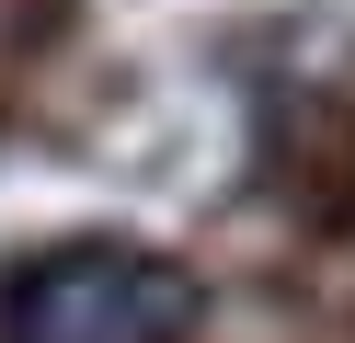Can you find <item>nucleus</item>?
Returning a JSON list of instances; mask_svg holds the SVG:
<instances>
[{"instance_id":"1","label":"nucleus","mask_w":355,"mask_h":343,"mask_svg":"<svg viewBox=\"0 0 355 343\" xmlns=\"http://www.w3.org/2000/svg\"><path fill=\"white\" fill-rule=\"evenodd\" d=\"M207 286L138 240H58L0 286V343H195Z\"/></svg>"}]
</instances>
